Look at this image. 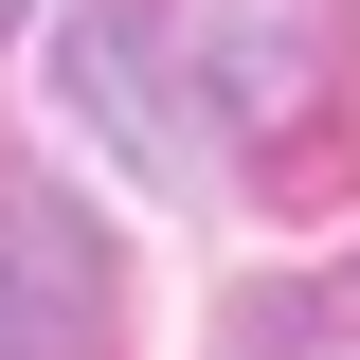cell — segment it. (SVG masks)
I'll return each instance as SVG.
<instances>
[{
  "label": "cell",
  "instance_id": "cell-1",
  "mask_svg": "<svg viewBox=\"0 0 360 360\" xmlns=\"http://www.w3.org/2000/svg\"><path fill=\"white\" fill-rule=\"evenodd\" d=\"M144 37H162V72L217 108L234 144H288L342 108L360 72V0H144Z\"/></svg>",
  "mask_w": 360,
  "mask_h": 360
},
{
  "label": "cell",
  "instance_id": "cell-2",
  "mask_svg": "<svg viewBox=\"0 0 360 360\" xmlns=\"http://www.w3.org/2000/svg\"><path fill=\"white\" fill-rule=\"evenodd\" d=\"M108 324V252L54 180H0V360H90Z\"/></svg>",
  "mask_w": 360,
  "mask_h": 360
},
{
  "label": "cell",
  "instance_id": "cell-3",
  "mask_svg": "<svg viewBox=\"0 0 360 360\" xmlns=\"http://www.w3.org/2000/svg\"><path fill=\"white\" fill-rule=\"evenodd\" d=\"M0 18H18V0H0Z\"/></svg>",
  "mask_w": 360,
  "mask_h": 360
}]
</instances>
